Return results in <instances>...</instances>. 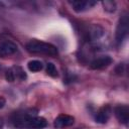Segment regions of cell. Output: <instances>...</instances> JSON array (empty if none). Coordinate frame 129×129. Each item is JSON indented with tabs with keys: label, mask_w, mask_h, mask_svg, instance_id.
Wrapping results in <instances>:
<instances>
[{
	"label": "cell",
	"mask_w": 129,
	"mask_h": 129,
	"mask_svg": "<svg viewBox=\"0 0 129 129\" xmlns=\"http://www.w3.org/2000/svg\"><path fill=\"white\" fill-rule=\"evenodd\" d=\"M17 50V45L10 40H3L0 41V56H9L15 53Z\"/></svg>",
	"instance_id": "ba28073f"
},
{
	"label": "cell",
	"mask_w": 129,
	"mask_h": 129,
	"mask_svg": "<svg viewBox=\"0 0 129 129\" xmlns=\"http://www.w3.org/2000/svg\"><path fill=\"white\" fill-rule=\"evenodd\" d=\"M5 78L8 82H14L16 80L23 81L26 79V74L23 71V69L19 66H14L10 68L9 70L6 71L5 73Z\"/></svg>",
	"instance_id": "277c9868"
},
{
	"label": "cell",
	"mask_w": 129,
	"mask_h": 129,
	"mask_svg": "<svg viewBox=\"0 0 129 129\" xmlns=\"http://www.w3.org/2000/svg\"><path fill=\"white\" fill-rule=\"evenodd\" d=\"M129 32V19H128V13L127 12H123V14L120 16L119 20H118V24L116 27V41L118 44L122 43Z\"/></svg>",
	"instance_id": "3957f363"
},
{
	"label": "cell",
	"mask_w": 129,
	"mask_h": 129,
	"mask_svg": "<svg viewBox=\"0 0 129 129\" xmlns=\"http://www.w3.org/2000/svg\"><path fill=\"white\" fill-rule=\"evenodd\" d=\"M26 49L30 53H38V54H46V55H56L57 48L48 42H44L37 39H31L26 44Z\"/></svg>",
	"instance_id": "7a4b0ae2"
},
{
	"label": "cell",
	"mask_w": 129,
	"mask_h": 129,
	"mask_svg": "<svg viewBox=\"0 0 129 129\" xmlns=\"http://www.w3.org/2000/svg\"><path fill=\"white\" fill-rule=\"evenodd\" d=\"M46 73H47V75L48 76H50V77H52V78H55V77H57V70H56V68H55V66L52 63V62H48L47 64H46Z\"/></svg>",
	"instance_id": "4fadbf2b"
},
{
	"label": "cell",
	"mask_w": 129,
	"mask_h": 129,
	"mask_svg": "<svg viewBox=\"0 0 129 129\" xmlns=\"http://www.w3.org/2000/svg\"><path fill=\"white\" fill-rule=\"evenodd\" d=\"M27 67H28V70H29L30 72H32V73L39 72V71H41V70L43 69L42 62L39 61V60H36V59L30 60V61L28 62V64H27Z\"/></svg>",
	"instance_id": "8fae6325"
},
{
	"label": "cell",
	"mask_w": 129,
	"mask_h": 129,
	"mask_svg": "<svg viewBox=\"0 0 129 129\" xmlns=\"http://www.w3.org/2000/svg\"><path fill=\"white\" fill-rule=\"evenodd\" d=\"M114 113L118 121L124 125L128 124L129 121V107L127 105H118L114 109Z\"/></svg>",
	"instance_id": "52a82bcc"
},
{
	"label": "cell",
	"mask_w": 129,
	"mask_h": 129,
	"mask_svg": "<svg viewBox=\"0 0 129 129\" xmlns=\"http://www.w3.org/2000/svg\"><path fill=\"white\" fill-rule=\"evenodd\" d=\"M111 113H112V109L109 105H105V106L101 107L96 114V117H95L96 122L101 123V124H105L109 120Z\"/></svg>",
	"instance_id": "9c48e42d"
},
{
	"label": "cell",
	"mask_w": 129,
	"mask_h": 129,
	"mask_svg": "<svg viewBox=\"0 0 129 129\" xmlns=\"http://www.w3.org/2000/svg\"><path fill=\"white\" fill-rule=\"evenodd\" d=\"M11 124L18 129H41L46 126V120L29 113H14L10 118Z\"/></svg>",
	"instance_id": "6da1fadb"
},
{
	"label": "cell",
	"mask_w": 129,
	"mask_h": 129,
	"mask_svg": "<svg viewBox=\"0 0 129 129\" xmlns=\"http://www.w3.org/2000/svg\"><path fill=\"white\" fill-rule=\"evenodd\" d=\"M113 59L111 58V56L109 55H101L98 56L96 58H94L91 63H90V68L93 70H102L105 69L107 67H109L112 63Z\"/></svg>",
	"instance_id": "8992f818"
},
{
	"label": "cell",
	"mask_w": 129,
	"mask_h": 129,
	"mask_svg": "<svg viewBox=\"0 0 129 129\" xmlns=\"http://www.w3.org/2000/svg\"><path fill=\"white\" fill-rule=\"evenodd\" d=\"M102 5L104 7V10H106L107 12H114L116 10V8H117L116 2H114V1H108V0H106V1H103L102 2Z\"/></svg>",
	"instance_id": "7c38bea8"
},
{
	"label": "cell",
	"mask_w": 129,
	"mask_h": 129,
	"mask_svg": "<svg viewBox=\"0 0 129 129\" xmlns=\"http://www.w3.org/2000/svg\"><path fill=\"white\" fill-rule=\"evenodd\" d=\"M69 3L76 12H83L97 4L95 1H70Z\"/></svg>",
	"instance_id": "30bf717a"
},
{
	"label": "cell",
	"mask_w": 129,
	"mask_h": 129,
	"mask_svg": "<svg viewBox=\"0 0 129 129\" xmlns=\"http://www.w3.org/2000/svg\"><path fill=\"white\" fill-rule=\"evenodd\" d=\"M74 123H75V118L73 116L68 114H60L54 119L53 126L56 129H62V128L72 126Z\"/></svg>",
	"instance_id": "5b68a950"
},
{
	"label": "cell",
	"mask_w": 129,
	"mask_h": 129,
	"mask_svg": "<svg viewBox=\"0 0 129 129\" xmlns=\"http://www.w3.org/2000/svg\"><path fill=\"white\" fill-rule=\"evenodd\" d=\"M2 127H3V120L0 118V129H1Z\"/></svg>",
	"instance_id": "9a60e30c"
},
{
	"label": "cell",
	"mask_w": 129,
	"mask_h": 129,
	"mask_svg": "<svg viewBox=\"0 0 129 129\" xmlns=\"http://www.w3.org/2000/svg\"><path fill=\"white\" fill-rule=\"evenodd\" d=\"M5 99L3 98V97H0V109H2L3 107H4V105H5Z\"/></svg>",
	"instance_id": "5bb4252c"
}]
</instances>
